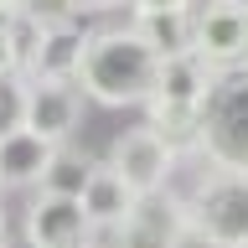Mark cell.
I'll return each mask as SVG.
<instances>
[{
	"label": "cell",
	"mask_w": 248,
	"mask_h": 248,
	"mask_svg": "<svg viewBox=\"0 0 248 248\" xmlns=\"http://www.w3.org/2000/svg\"><path fill=\"white\" fill-rule=\"evenodd\" d=\"M83 46H88L83 21H52L42 31V46H36V62H31L26 78H78Z\"/></svg>",
	"instance_id": "4fadbf2b"
},
{
	"label": "cell",
	"mask_w": 248,
	"mask_h": 248,
	"mask_svg": "<svg viewBox=\"0 0 248 248\" xmlns=\"http://www.w3.org/2000/svg\"><path fill=\"white\" fill-rule=\"evenodd\" d=\"M21 124L36 129L42 140H52V145H67L73 129L83 124V88H78V78H26Z\"/></svg>",
	"instance_id": "8992f818"
},
{
	"label": "cell",
	"mask_w": 248,
	"mask_h": 248,
	"mask_svg": "<svg viewBox=\"0 0 248 248\" xmlns=\"http://www.w3.org/2000/svg\"><path fill=\"white\" fill-rule=\"evenodd\" d=\"M181 238H186L181 202L166 197V191H155V197H140L135 202V212L108 232L104 248H181Z\"/></svg>",
	"instance_id": "52a82bcc"
},
{
	"label": "cell",
	"mask_w": 248,
	"mask_h": 248,
	"mask_svg": "<svg viewBox=\"0 0 248 248\" xmlns=\"http://www.w3.org/2000/svg\"><path fill=\"white\" fill-rule=\"evenodd\" d=\"M52 155H57V145L42 140L36 129H26V124L5 129L0 135V186H42Z\"/></svg>",
	"instance_id": "30bf717a"
},
{
	"label": "cell",
	"mask_w": 248,
	"mask_h": 248,
	"mask_svg": "<svg viewBox=\"0 0 248 248\" xmlns=\"http://www.w3.org/2000/svg\"><path fill=\"white\" fill-rule=\"evenodd\" d=\"M88 238H93V228L83 217V202L46 197V191L31 197V207H26V243L31 248H78Z\"/></svg>",
	"instance_id": "ba28073f"
},
{
	"label": "cell",
	"mask_w": 248,
	"mask_h": 248,
	"mask_svg": "<svg viewBox=\"0 0 248 248\" xmlns=\"http://www.w3.org/2000/svg\"><path fill=\"white\" fill-rule=\"evenodd\" d=\"M0 248H5V207H0Z\"/></svg>",
	"instance_id": "ffe728a7"
},
{
	"label": "cell",
	"mask_w": 248,
	"mask_h": 248,
	"mask_svg": "<svg viewBox=\"0 0 248 248\" xmlns=\"http://www.w3.org/2000/svg\"><path fill=\"white\" fill-rule=\"evenodd\" d=\"M108 166L124 176V186H129L135 197H155V191H166L170 170H176V150L155 135L150 124H135V129H124V135L114 140Z\"/></svg>",
	"instance_id": "5b68a950"
},
{
	"label": "cell",
	"mask_w": 248,
	"mask_h": 248,
	"mask_svg": "<svg viewBox=\"0 0 248 248\" xmlns=\"http://www.w3.org/2000/svg\"><path fill=\"white\" fill-rule=\"evenodd\" d=\"M88 181H93V160L83 150H73V145H57V155H52V166H46V176H42V186L36 191H46V197H83L88 191Z\"/></svg>",
	"instance_id": "9a60e30c"
},
{
	"label": "cell",
	"mask_w": 248,
	"mask_h": 248,
	"mask_svg": "<svg viewBox=\"0 0 248 248\" xmlns=\"http://www.w3.org/2000/svg\"><path fill=\"white\" fill-rule=\"evenodd\" d=\"M155 78H160V57L140 42L129 26L88 31L83 62H78V88L93 104L124 108V104H150Z\"/></svg>",
	"instance_id": "6da1fadb"
},
{
	"label": "cell",
	"mask_w": 248,
	"mask_h": 248,
	"mask_svg": "<svg viewBox=\"0 0 248 248\" xmlns=\"http://www.w3.org/2000/svg\"><path fill=\"white\" fill-rule=\"evenodd\" d=\"M114 0H78V11H108Z\"/></svg>",
	"instance_id": "d6986e66"
},
{
	"label": "cell",
	"mask_w": 248,
	"mask_h": 248,
	"mask_svg": "<svg viewBox=\"0 0 248 248\" xmlns=\"http://www.w3.org/2000/svg\"><path fill=\"white\" fill-rule=\"evenodd\" d=\"M186 232L207 248H248V176L202 166L197 186L181 197Z\"/></svg>",
	"instance_id": "7a4b0ae2"
},
{
	"label": "cell",
	"mask_w": 248,
	"mask_h": 248,
	"mask_svg": "<svg viewBox=\"0 0 248 248\" xmlns=\"http://www.w3.org/2000/svg\"><path fill=\"white\" fill-rule=\"evenodd\" d=\"M129 31H135L160 62H166V57H181V52H197V11H191V5L129 11Z\"/></svg>",
	"instance_id": "9c48e42d"
},
{
	"label": "cell",
	"mask_w": 248,
	"mask_h": 248,
	"mask_svg": "<svg viewBox=\"0 0 248 248\" xmlns=\"http://www.w3.org/2000/svg\"><path fill=\"white\" fill-rule=\"evenodd\" d=\"M11 16H16V0H0V78H21V57H16V42H11Z\"/></svg>",
	"instance_id": "e0dca14e"
},
{
	"label": "cell",
	"mask_w": 248,
	"mask_h": 248,
	"mask_svg": "<svg viewBox=\"0 0 248 248\" xmlns=\"http://www.w3.org/2000/svg\"><path fill=\"white\" fill-rule=\"evenodd\" d=\"M155 5H197V0H129V11H155Z\"/></svg>",
	"instance_id": "ac0fdd59"
},
{
	"label": "cell",
	"mask_w": 248,
	"mask_h": 248,
	"mask_svg": "<svg viewBox=\"0 0 248 248\" xmlns=\"http://www.w3.org/2000/svg\"><path fill=\"white\" fill-rule=\"evenodd\" d=\"M78 248H104V243H93V238H88V243H78Z\"/></svg>",
	"instance_id": "44dd1931"
},
{
	"label": "cell",
	"mask_w": 248,
	"mask_h": 248,
	"mask_svg": "<svg viewBox=\"0 0 248 248\" xmlns=\"http://www.w3.org/2000/svg\"><path fill=\"white\" fill-rule=\"evenodd\" d=\"M145 114H150V129L160 140H166L176 155H197V140H202V108H186V104H145Z\"/></svg>",
	"instance_id": "5bb4252c"
},
{
	"label": "cell",
	"mask_w": 248,
	"mask_h": 248,
	"mask_svg": "<svg viewBox=\"0 0 248 248\" xmlns=\"http://www.w3.org/2000/svg\"><path fill=\"white\" fill-rule=\"evenodd\" d=\"M197 11V57L222 73H248V0H207Z\"/></svg>",
	"instance_id": "277c9868"
},
{
	"label": "cell",
	"mask_w": 248,
	"mask_h": 248,
	"mask_svg": "<svg viewBox=\"0 0 248 248\" xmlns=\"http://www.w3.org/2000/svg\"><path fill=\"white\" fill-rule=\"evenodd\" d=\"M21 104H26V78H0V135L21 124Z\"/></svg>",
	"instance_id": "2e32d148"
},
{
	"label": "cell",
	"mask_w": 248,
	"mask_h": 248,
	"mask_svg": "<svg viewBox=\"0 0 248 248\" xmlns=\"http://www.w3.org/2000/svg\"><path fill=\"white\" fill-rule=\"evenodd\" d=\"M197 155L217 170L248 176V73H222L202 104Z\"/></svg>",
	"instance_id": "3957f363"
},
{
	"label": "cell",
	"mask_w": 248,
	"mask_h": 248,
	"mask_svg": "<svg viewBox=\"0 0 248 248\" xmlns=\"http://www.w3.org/2000/svg\"><path fill=\"white\" fill-rule=\"evenodd\" d=\"M83 217H88V228L93 232H114L124 222V217L135 212V191L124 186V176L114 166H93V181H88V191H83Z\"/></svg>",
	"instance_id": "7c38bea8"
},
{
	"label": "cell",
	"mask_w": 248,
	"mask_h": 248,
	"mask_svg": "<svg viewBox=\"0 0 248 248\" xmlns=\"http://www.w3.org/2000/svg\"><path fill=\"white\" fill-rule=\"evenodd\" d=\"M217 73L197 52H181V57H166L160 62V78H155V104H186V108H202L207 104V93H212Z\"/></svg>",
	"instance_id": "8fae6325"
}]
</instances>
